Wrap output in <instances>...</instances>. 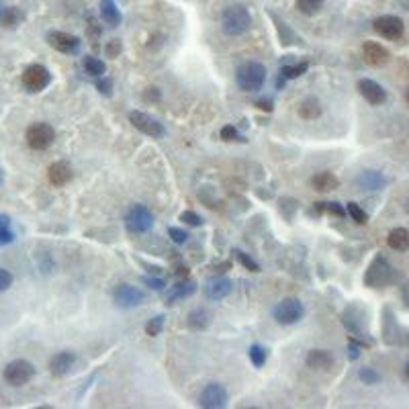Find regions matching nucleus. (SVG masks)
<instances>
[{
  "mask_svg": "<svg viewBox=\"0 0 409 409\" xmlns=\"http://www.w3.org/2000/svg\"><path fill=\"white\" fill-rule=\"evenodd\" d=\"M321 103L315 99V97H307L301 105H299V109H297V113H299V117L305 119V121H315V119L321 117Z\"/></svg>",
  "mask_w": 409,
  "mask_h": 409,
  "instance_id": "obj_24",
  "label": "nucleus"
},
{
  "mask_svg": "<svg viewBox=\"0 0 409 409\" xmlns=\"http://www.w3.org/2000/svg\"><path fill=\"white\" fill-rule=\"evenodd\" d=\"M393 281H395V268H393L383 256H377V258L372 260V264H370L366 277H364L366 287H370V289H377V287H379V289H381V287L391 285Z\"/></svg>",
  "mask_w": 409,
  "mask_h": 409,
  "instance_id": "obj_3",
  "label": "nucleus"
},
{
  "mask_svg": "<svg viewBox=\"0 0 409 409\" xmlns=\"http://www.w3.org/2000/svg\"><path fill=\"white\" fill-rule=\"evenodd\" d=\"M76 360H78V356H76L74 352H70V350L58 352V354H54V356L50 358V372H52L54 377L61 379V377H66V375H70V372H72V368H74Z\"/></svg>",
  "mask_w": 409,
  "mask_h": 409,
  "instance_id": "obj_15",
  "label": "nucleus"
},
{
  "mask_svg": "<svg viewBox=\"0 0 409 409\" xmlns=\"http://www.w3.org/2000/svg\"><path fill=\"white\" fill-rule=\"evenodd\" d=\"M311 186L317 192H330V190H334V188L340 186V180H338V176L334 174V172L323 170V172H317V174L311 178Z\"/></svg>",
  "mask_w": 409,
  "mask_h": 409,
  "instance_id": "obj_22",
  "label": "nucleus"
},
{
  "mask_svg": "<svg viewBox=\"0 0 409 409\" xmlns=\"http://www.w3.org/2000/svg\"><path fill=\"white\" fill-rule=\"evenodd\" d=\"M248 356H250V360L256 368H262L266 364V350L260 344H252L250 350H248Z\"/></svg>",
  "mask_w": 409,
  "mask_h": 409,
  "instance_id": "obj_35",
  "label": "nucleus"
},
{
  "mask_svg": "<svg viewBox=\"0 0 409 409\" xmlns=\"http://www.w3.org/2000/svg\"><path fill=\"white\" fill-rule=\"evenodd\" d=\"M12 285V275L6 268H0V292L6 291Z\"/></svg>",
  "mask_w": 409,
  "mask_h": 409,
  "instance_id": "obj_44",
  "label": "nucleus"
},
{
  "mask_svg": "<svg viewBox=\"0 0 409 409\" xmlns=\"http://www.w3.org/2000/svg\"><path fill=\"white\" fill-rule=\"evenodd\" d=\"M129 121L143 135H150V137H162L164 135V125L158 119L143 113V111H131L129 113Z\"/></svg>",
  "mask_w": 409,
  "mask_h": 409,
  "instance_id": "obj_11",
  "label": "nucleus"
},
{
  "mask_svg": "<svg viewBox=\"0 0 409 409\" xmlns=\"http://www.w3.org/2000/svg\"><path fill=\"white\" fill-rule=\"evenodd\" d=\"M323 2H326V0H297V8H299L303 14L313 17V14H317V12L323 8Z\"/></svg>",
  "mask_w": 409,
  "mask_h": 409,
  "instance_id": "obj_30",
  "label": "nucleus"
},
{
  "mask_svg": "<svg viewBox=\"0 0 409 409\" xmlns=\"http://www.w3.org/2000/svg\"><path fill=\"white\" fill-rule=\"evenodd\" d=\"M121 50H123V46H121L119 39L109 41V46H107V58H119V56H121Z\"/></svg>",
  "mask_w": 409,
  "mask_h": 409,
  "instance_id": "obj_43",
  "label": "nucleus"
},
{
  "mask_svg": "<svg viewBox=\"0 0 409 409\" xmlns=\"http://www.w3.org/2000/svg\"><path fill=\"white\" fill-rule=\"evenodd\" d=\"M348 215H350L352 219H354L358 226H366V223H368V215H366V211H364L358 203H354V201L348 203Z\"/></svg>",
  "mask_w": 409,
  "mask_h": 409,
  "instance_id": "obj_36",
  "label": "nucleus"
},
{
  "mask_svg": "<svg viewBox=\"0 0 409 409\" xmlns=\"http://www.w3.org/2000/svg\"><path fill=\"white\" fill-rule=\"evenodd\" d=\"M180 221H184L186 226H194V228L203 226V217L199 213H194V211H182L180 213Z\"/></svg>",
  "mask_w": 409,
  "mask_h": 409,
  "instance_id": "obj_39",
  "label": "nucleus"
},
{
  "mask_svg": "<svg viewBox=\"0 0 409 409\" xmlns=\"http://www.w3.org/2000/svg\"><path fill=\"white\" fill-rule=\"evenodd\" d=\"M234 254H235V258H237V262H239L246 270H250V272H258V270H260L258 262H256L250 254H246L243 250H237V248H235Z\"/></svg>",
  "mask_w": 409,
  "mask_h": 409,
  "instance_id": "obj_33",
  "label": "nucleus"
},
{
  "mask_svg": "<svg viewBox=\"0 0 409 409\" xmlns=\"http://www.w3.org/2000/svg\"><path fill=\"white\" fill-rule=\"evenodd\" d=\"M82 66H84V72H86L88 76H92V78H101V76H105V72H107V63H105L103 59L94 58V56H84Z\"/></svg>",
  "mask_w": 409,
  "mask_h": 409,
  "instance_id": "obj_28",
  "label": "nucleus"
},
{
  "mask_svg": "<svg viewBox=\"0 0 409 409\" xmlns=\"http://www.w3.org/2000/svg\"><path fill=\"white\" fill-rule=\"evenodd\" d=\"M260 111H266V113H270L272 109H275V101L270 99V97H264V99H258L256 103H254Z\"/></svg>",
  "mask_w": 409,
  "mask_h": 409,
  "instance_id": "obj_45",
  "label": "nucleus"
},
{
  "mask_svg": "<svg viewBox=\"0 0 409 409\" xmlns=\"http://www.w3.org/2000/svg\"><path fill=\"white\" fill-rule=\"evenodd\" d=\"M221 139L223 141H239V143H243L246 141V137L235 129L234 125H226V127H221Z\"/></svg>",
  "mask_w": 409,
  "mask_h": 409,
  "instance_id": "obj_37",
  "label": "nucleus"
},
{
  "mask_svg": "<svg viewBox=\"0 0 409 409\" xmlns=\"http://www.w3.org/2000/svg\"><path fill=\"white\" fill-rule=\"evenodd\" d=\"M283 84H285V78H283V76L277 78V88H283Z\"/></svg>",
  "mask_w": 409,
  "mask_h": 409,
  "instance_id": "obj_50",
  "label": "nucleus"
},
{
  "mask_svg": "<svg viewBox=\"0 0 409 409\" xmlns=\"http://www.w3.org/2000/svg\"><path fill=\"white\" fill-rule=\"evenodd\" d=\"M205 297L211 299V301H221L226 299L230 292L234 291V283L226 277H215V279H209L203 287Z\"/></svg>",
  "mask_w": 409,
  "mask_h": 409,
  "instance_id": "obj_17",
  "label": "nucleus"
},
{
  "mask_svg": "<svg viewBox=\"0 0 409 409\" xmlns=\"http://www.w3.org/2000/svg\"><path fill=\"white\" fill-rule=\"evenodd\" d=\"M141 283L148 285V287L154 289V291H162V289L166 287V281H164V279H154V277H143Z\"/></svg>",
  "mask_w": 409,
  "mask_h": 409,
  "instance_id": "obj_41",
  "label": "nucleus"
},
{
  "mask_svg": "<svg viewBox=\"0 0 409 409\" xmlns=\"http://www.w3.org/2000/svg\"><path fill=\"white\" fill-rule=\"evenodd\" d=\"M125 226L131 234H146L154 228V213L143 205H131L125 215Z\"/></svg>",
  "mask_w": 409,
  "mask_h": 409,
  "instance_id": "obj_6",
  "label": "nucleus"
},
{
  "mask_svg": "<svg viewBox=\"0 0 409 409\" xmlns=\"http://www.w3.org/2000/svg\"><path fill=\"white\" fill-rule=\"evenodd\" d=\"M174 275L178 277V279H186V275H188V268H186V266H180V268H176Z\"/></svg>",
  "mask_w": 409,
  "mask_h": 409,
  "instance_id": "obj_49",
  "label": "nucleus"
},
{
  "mask_svg": "<svg viewBox=\"0 0 409 409\" xmlns=\"http://www.w3.org/2000/svg\"><path fill=\"white\" fill-rule=\"evenodd\" d=\"M372 29H375L381 37H385V39H389V41H397V39H401L403 33H406L403 21H401L399 17H395V14H383V17L375 19Z\"/></svg>",
  "mask_w": 409,
  "mask_h": 409,
  "instance_id": "obj_9",
  "label": "nucleus"
},
{
  "mask_svg": "<svg viewBox=\"0 0 409 409\" xmlns=\"http://www.w3.org/2000/svg\"><path fill=\"white\" fill-rule=\"evenodd\" d=\"M334 362H336V358L330 350H311L305 356V364L311 370H328L334 366Z\"/></svg>",
  "mask_w": 409,
  "mask_h": 409,
  "instance_id": "obj_19",
  "label": "nucleus"
},
{
  "mask_svg": "<svg viewBox=\"0 0 409 409\" xmlns=\"http://www.w3.org/2000/svg\"><path fill=\"white\" fill-rule=\"evenodd\" d=\"M268 72L260 61H246L235 72V82L243 92H258L266 84Z\"/></svg>",
  "mask_w": 409,
  "mask_h": 409,
  "instance_id": "obj_1",
  "label": "nucleus"
},
{
  "mask_svg": "<svg viewBox=\"0 0 409 409\" xmlns=\"http://www.w3.org/2000/svg\"><path fill=\"white\" fill-rule=\"evenodd\" d=\"M10 230V217L8 215H0V232Z\"/></svg>",
  "mask_w": 409,
  "mask_h": 409,
  "instance_id": "obj_47",
  "label": "nucleus"
},
{
  "mask_svg": "<svg viewBox=\"0 0 409 409\" xmlns=\"http://www.w3.org/2000/svg\"><path fill=\"white\" fill-rule=\"evenodd\" d=\"M25 139H27V146L31 150L43 152V150H48L56 141V129L50 123H33L27 129Z\"/></svg>",
  "mask_w": 409,
  "mask_h": 409,
  "instance_id": "obj_5",
  "label": "nucleus"
},
{
  "mask_svg": "<svg viewBox=\"0 0 409 409\" xmlns=\"http://www.w3.org/2000/svg\"><path fill=\"white\" fill-rule=\"evenodd\" d=\"M23 19H25V14H23V10L17 8V6H8V8H2V10H0V25L6 27V29L19 27V25L23 23Z\"/></svg>",
  "mask_w": 409,
  "mask_h": 409,
  "instance_id": "obj_25",
  "label": "nucleus"
},
{
  "mask_svg": "<svg viewBox=\"0 0 409 409\" xmlns=\"http://www.w3.org/2000/svg\"><path fill=\"white\" fill-rule=\"evenodd\" d=\"M228 401H230L228 389L219 383H209L199 395V406L205 409H223Z\"/></svg>",
  "mask_w": 409,
  "mask_h": 409,
  "instance_id": "obj_10",
  "label": "nucleus"
},
{
  "mask_svg": "<svg viewBox=\"0 0 409 409\" xmlns=\"http://www.w3.org/2000/svg\"><path fill=\"white\" fill-rule=\"evenodd\" d=\"M101 17H103L111 27H117V25H121V21H123V14H121V10H119L115 0H103V2H101Z\"/></svg>",
  "mask_w": 409,
  "mask_h": 409,
  "instance_id": "obj_26",
  "label": "nucleus"
},
{
  "mask_svg": "<svg viewBox=\"0 0 409 409\" xmlns=\"http://www.w3.org/2000/svg\"><path fill=\"white\" fill-rule=\"evenodd\" d=\"M315 209H317L319 213H330V215H336V217H344V215H346L344 207H342L340 203H336V201H330V203H315Z\"/></svg>",
  "mask_w": 409,
  "mask_h": 409,
  "instance_id": "obj_31",
  "label": "nucleus"
},
{
  "mask_svg": "<svg viewBox=\"0 0 409 409\" xmlns=\"http://www.w3.org/2000/svg\"><path fill=\"white\" fill-rule=\"evenodd\" d=\"M277 31H281V39H283V46H291L295 43V35H292L291 31L287 29V25L283 23V21H277Z\"/></svg>",
  "mask_w": 409,
  "mask_h": 409,
  "instance_id": "obj_40",
  "label": "nucleus"
},
{
  "mask_svg": "<svg viewBox=\"0 0 409 409\" xmlns=\"http://www.w3.org/2000/svg\"><path fill=\"white\" fill-rule=\"evenodd\" d=\"M250 25H252V14L243 4H230L221 14V29L230 37L246 33Z\"/></svg>",
  "mask_w": 409,
  "mask_h": 409,
  "instance_id": "obj_2",
  "label": "nucleus"
},
{
  "mask_svg": "<svg viewBox=\"0 0 409 409\" xmlns=\"http://www.w3.org/2000/svg\"><path fill=\"white\" fill-rule=\"evenodd\" d=\"M168 235H170V239H172L174 243H184V241L188 239V234H186L184 230H180V228H170V230H168Z\"/></svg>",
  "mask_w": 409,
  "mask_h": 409,
  "instance_id": "obj_42",
  "label": "nucleus"
},
{
  "mask_svg": "<svg viewBox=\"0 0 409 409\" xmlns=\"http://www.w3.org/2000/svg\"><path fill=\"white\" fill-rule=\"evenodd\" d=\"M272 315H275L277 323H281V326H295L305 317V307L299 299L285 297L283 301L277 303V307L272 309Z\"/></svg>",
  "mask_w": 409,
  "mask_h": 409,
  "instance_id": "obj_4",
  "label": "nucleus"
},
{
  "mask_svg": "<svg viewBox=\"0 0 409 409\" xmlns=\"http://www.w3.org/2000/svg\"><path fill=\"white\" fill-rule=\"evenodd\" d=\"M74 170L68 162H54L50 168H48V178L54 186H63L72 180Z\"/></svg>",
  "mask_w": 409,
  "mask_h": 409,
  "instance_id": "obj_20",
  "label": "nucleus"
},
{
  "mask_svg": "<svg viewBox=\"0 0 409 409\" xmlns=\"http://www.w3.org/2000/svg\"><path fill=\"white\" fill-rule=\"evenodd\" d=\"M50 82H52V74L41 63H31L23 72V86L29 92H41L50 86Z\"/></svg>",
  "mask_w": 409,
  "mask_h": 409,
  "instance_id": "obj_8",
  "label": "nucleus"
},
{
  "mask_svg": "<svg viewBox=\"0 0 409 409\" xmlns=\"http://www.w3.org/2000/svg\"><path fill=\"white\" fill-rule=\"evenodd\" d=\"M348 350H350V354H348V356H350V360H356V358H360V346H358V344H354V342H352L350 348H348Z\"/></svg>",
  "mask_w": 409,
  "mask_h": 409,
  "instance_id": "obj_48",
  "label": "nucleus"
},
{
  "mask_svg": "<svg viewBox=\"0 0 409 409\" xmlns=\"http://www.w3.org/2000/svg\"><path fill=\"white\" fill-rule=\"evenodd\" d=\"M358 184L364 186L366 190H383L387 186V178L379 170H364L358 176Z\"/></svg>",
  "mask_w": 409,
  "mask_h": 409,
  "instance_id": "obj_21",
  "label": "nucleus"
},
{
  "mask_svg": "<svg viewBox=\"0 0 409 409\" xmlns=\"http://www.w3.org/2000/svg\"><path fill=\"white\" fill-rule=\"evenodd\" d=\"M48 43L58 50L59 54H76L80 50V37L72 35V33H66V31H50L46 35Z\"/></svg>",
  "mask_w": 409,
  "mask_h": 409,
  "instance_id": "obj_13",
  "label": "nucleus"
},
{
  "mask_svg": "<svg viewBox=\"0 0 409 409\" xmlns=\"http://www.w3.org/2000/svg\"><path fill=\"white\" fill-rule=\"evenodd\" d=\"M0 182H2V170H0Z\"/></svg>",
  "mask_w": 409,
  "mask_h": 409,
  "instance_id": "obj_51",
  "label": "nucleus"
},
{
  "mask_svg": "<svg viewBox=\"0 0 409 409\" xmlns=\"http://www.w3.org/2000/svg\"><path fill=\"white\" fill-rule=\"evenodd\" d=\"M0 10H2V4H0Z\"/></svg>",
  "mask_w": 409,
  "mask_h": 409,
  "instance_id": "obj_52",
  "label": "nucleus"
},
{
  "mask_svg": "<svg viewBox=\"0 0 409 409\" xmlns=\"http://www.w3.org/2000/svg\"><path fill=\"white\" fill-rule=\"evenodd\" d=\"M197 292V281L192 279H180L174 287H170L168 291L164 292V299L168 305H174L176 301H182V299H188Z\"/></svg>",
  "mask_w": 409,
  "mask_h": 409,
  "instance_id": "obj_18",
  "label": "nucleus"
},
{
  "mask_svg": "<svg viewBox=\"0 0 409 409\" xmlns=\"http://www.w3.org/2000/svg\"><path fill=\"white\" fill-rule=\"evenodd\" d=\"M4 381L12 387H23L27 385L33 377H35V366L29 360H12L4 366Z\"/></svg>",
  "mask_w": 409,
  "mask_h": 409,
  "instance_id": "obj_7",
  "label": "nucleus"
},
{
  "mask_svg": "<svg viewBox=\"0 0 409 409\" xmlns=\"http://www.w3.org/2000/svg\"><path fill=\"white\" fill-rule=\"evenodd\" d=\"M14 241V234L10 230L6 232H0V246H6V243H12Z\"/></svg>",
  "mask_w": 409,
  "mask_h": 409,
  "instance_id": "obj_46",
  "label": "nucleus"
},
{
  "mask_svg": "<svg viewBox=\"0 0 409 409\" xmlns=\"http://www.w3.org/2000/svg\"><path fill=\"white\" fill-rule=\"evenodd\" d=\"M307 70H309V63H307V61L289 63V66H283V68H281V76H283L285 80H295V78L303 76Z\"/></svg>",
  "mask_w": 409,
  "mask_h": 409,
  "instance_id": "obj_29",
  "label": "nucleus"
},
{
  "mask_svg": "<svg viewBox=\"0 0 409 409\" xmlns=\"http://www.w3.org/2000/svg\"><path fill=\"white\" fill-rule=\"evenodd\" d=\"M211 313L207 311V309H192L190 313H188V317H186V323H188V328L190 330H194V332H203V330H207L209 326H211Z\"/></svg>",
  "mask_w": 409,
  "mask_h": 409,
  "instance_id": "obj_23",
  "label": "nucleus"
},
{
  "mask_svg": "<svg viewBox=\"0 0 409 409\" xmlns=\"http://www.w3.org/2000/svg\"><path fill=\"white\" fill-rule=\"evenodd\" d=\"M164 323H166V317H164V315H154V317L146 323V334L152 336V338L160 336L162 330H164Z\"/></svg>",
  "mask_w": 409,
  "mask_h": 409,
  "instance_id": "obj_32",
  "label": "nucleus"
},
{
  "mask_svg": "<svg viewBox=\"0 0 409 409\" xmlns=\"http://www.w3.org/2000/svg\"><path fill=\"white\" fill-rule=\"evenodd\" d=\"M387 243L389 248L397 250V252H406L409 248V232L406 228H395L387 235Z\"/></svg>",
  "mask_w": 409,
  "mask_h": 409,
  "instance_id": "obj_27",
  "label": "nucleus"
},
{
  "mask_svg": "<svg viewBox=\"0 0 409 409\" xmlns=\"http://www.w3.org/2000/svg\"><path fill=\"white\" fill-rule=\"evenodd\" d=\"M356 88H358V92H360V97L366 101V103H370V105H383L385 101H387V90L377 82V80H370V78H360L358 80V84H356Z\"/></svg>",
  "mask_w": 409,
  "mask_h": 409,
  "instance_id": "obj_14",
  "label": "nucleus"
},
{
  "mask_svg": "<svg viewBox=\"0 0 409 409\" xmlns=\"http://www.w3.org/2000/svg\"><path fill=\"white\" fill-rule=\"evenodd\" d=\"M113 301L121 309H131V307H139L146 301V295L141 289L131 287V285H119L113 291Z\"/></svg>",
  "mask_w": 409,
  "mask_h": 409,
  "instance_id": "obj_12",
  "label": "nucleus"
},
{
  "mask_svg": "<svg viewBox=\"0 0 409 409\" xmlns=\"http://www.w3.org/2000/svg\"><path fill=\"white\" fill-rule=\"evenodd\" d=\"M389 52H387V48L385 46H381V43H377V41H366L364 46H362V59L368 63V66H372V68H381V66H385L387 61H389Z\"/></svg>",
  "mask_w": 409,
  "mask_h": 409,
  "instance_id": "obj_16",
  "label": "nucleus"
},
{
  "mask_svg": "<svg viewBox=\"0 0 409 409\" xmlns=\"http://www.w3.org/2000/svg\"><path fill=\"white\" fill-rule=\"evenodd\" d=\"M97 90H99L101 94H105V97H111V94H113V80H111L109 76H101V78L97 80Z\"/></svg>",
  "mask_w": 409,
  "mask_h": 409,
  "instance_id": "obj_38",
  "label": "nucleus"
},
{
  "mask_svg": "<svg viewBox=\"0 0 409 409\" xmlns=\"http://www.w3.org/2000/svg\"><path fill=\"white\" fill-rule=\"evenodd\" d=\"M358 379H360V383H362V385H368V387H372V385L381 383V375H379L375 368H368V366H364V368H360V370H358Z\"/></svg>",
  "mask_w": 409,
  "mask_h": 409,
  "instance_id": "obj_34",
  "label": "nucleus"
}]
</instances>
